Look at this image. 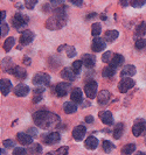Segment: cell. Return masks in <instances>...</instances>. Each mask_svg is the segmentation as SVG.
I'll return each mask as SVG.
<instances>
[{
	"instance_id": "6da1fadb",
	"label": "cell",
	"mask_w": 146,
	"mask_h": 155,
	"mask_svg": "<svg viewBox=\"0 0 146 155\" xmlns=\"http://www.w3.org/2000/svg\"><path fill=\"white\" fill-rule=\"evenodd\" d=\"M33 120L36 126H39L40 128H53L56 127L57 125L60 124V120L61 118L55 114L53 112H49V111H45V110H41V111H36L34 114H33Z\"/></svg>"
},
{
	"instance_id": "7a4b0ae2",
	"label": "cell",
	"mask_w": 146,
	"mask_h": 155,
	"mask_svg": "<svg viewBox=\"0 0 146 155\" xmlns=\"http://www.w3.org/2000/svg\"><path fill=\"white\" fill-rule=\"evenodd\" d=\"M12 26L18 29V31H21L22 28H25L27 25H28V16L23 15L21 13H16L15 15L12 18Z\"/></svg>"
},
{
	"instance_id": "3957f363",
	"label": "cell",
	"mask_w": 146,
	"mask_h": 155,
	"mask_svg": "<svg viewBox=\"0 0 146 155\" xmlns=\"http://www.w3.org/2000/svg\"><path fill=\"white\" fill-rule=\"evenodd\" d=\"M97 89H98V84L96 81H89L84 86V92L87 97L89 99H93L97 96Z\"/></svg>"
},
{
	"instance_id": "277c9868",
	"label": "cell",
	"mask_w": 146,
	"mask_h": 155,
	"mask_svg": "<svg viewBox=\"0 0 146 155\" xmlns=\"http://www.w3.org/2000/svg\"><path fill=\"white\" fill-rule=\"evenodd\" d=\"M49 83H50V76L48 74H45V72H39L33 77V84L38 86H48Z\"/></svg>"
},
{
	"instance_id": "5b68a950",
	"label": "cell",
	"mask_w": 146,
	"mask_h": 155,
	"mask_svg": "<svg viewBox=\"0 0 146 155\" xmlns=\"http://www.w3.org/2000/svg\"><path fill=\"white\" fill-rule=\"evenodd\" d=\"M134 84H136V82H134L132 78L125 77L119 82V84H118V90L122 93H125V92H127L130 89H132V87L134 86Z\"/></svg>"
},
{
	"instance_id": "8992f818",
	"label": "cell",
	"mask_w": 146,
	"mask_h": 155,
	"mask_svg": "<svg viewBox=\"0 0 146 155\" xmlns=\"http://www.w3.org/2000/svg\"><path fill=\"white\" fill-rule=\"evenodd\" d=\"M146 131V121L145 120H138L132 126V133L134 137H139Z\"/></svg>"
},
{
	"instance_id": "52a82bcc",
	"label": "cell",
	"mask_w": 146,
	"mask_h": 155,
	"mask_svg": "<svg viewBox=\"0 0 146 155\" xmlns=\"http://www.w3.org/2000/svg\"><path fill=\"white\" fill-rule=\"evenodd\" d=\"M85 133H87V130H85L84 126L83 125H78L73 130V138L76 141H82L84 139Z\"/></svg>"
},
{
	"instance_id": "ba28073f",
	"label": "cell",
	"mask_w": 146,
	"mask_h": 155,
	"mask_svg": "<svg viewBox=\"0 0 146 155\" xmlns=\"http://www.w3.org/2000/svg\"><path fill=\"white\" fill-rule=\"evenodd\" d=\"M70 87V84L68 83H59L55 86V93L57 97H66L68 94V90Z\"/></svg>"
},
{
	"instance_id": "9c48e42d",
	"label": "cell",
	"mask_w": 146,
	"mask_h": 155,
	"mask_svg": "<svg viewBox=\"0 0 146 155\" xmlns=\"http://www.w3.org/2000/svg\"><path fill=\"white\" fill-rule=\"evenodd\" d=\"M60 139H61V135H60V133H59V132L48 133L46 137L43 138V140H45V143L49 145V146L57 143V142L60 141Z\"/></svg>"
},
{
	"instance_id": "30bf717a",
	"label": "cell",
	"mask_w": 146,
	"mask_h": 155,
	"mask_svg": "<svg viewBox=\"0 0 146 155\" xmlns=\"http://www.w3.org/2000/svg\"><path fill=\"white\" fill-rule=\"evenodd\" d=\"M34 33L31 31H23L21 33V36H20V46H27L29 45L32 41L34 40Z\"/></svg>"
},
{
	"instance_id": "8fae6325",
	"label": "cell",
	"mask_w": 146,
	"mask_h": 155,
	"mask_svg": "<svg viewBox=\"0 0 146 155\" xmlns=\"http://www.w3.org/2000/svg\"><path fill=\"white\" fill-rule=\"evenodd\" d=\"M91 48L95 53L102 51V50L105 48V40L102 39V38H95V39L92 40Z\"/></svg>"
},
{
	"instance_id": "7c38bea8",
	"label": "cell",
	"mask_w": 146,
	"mask_h": 155,
	"mask_svg": "<svg viewBox=\"0 0 146 155\" xmlns=\"http://www.w3.org/2000/svg\"><path fill=\"white\" fill-rule=\"evenodd\" d=\"M100 119L103 124L105 125H112L114 124V117L110 111H100Z\"/></svg>"
},
{
	"instance_id": "4fadbf2b",
	"label": "cell",
	"mask_w": 146,
	"mask_h": 155,
	"mask_svg": "<svg viewBox=\"0 0 146 155\" xmlns=\"http://www.w3.org/2000/svg\"><path fill=\"white\" fill-rule=\"evenodd\" d=\"M60 75H61V77L63 78V79H66V81H68V82H73V81L76 79V72L73 69H70V68H64V69L61 71Z\"/></svg>"
},
{
	"instance_id": "5bb4252c",
	"label": "cell",
	"mask_w": 146,
	"mask_h": 155,
	"mask_svg": "<svg viewBox=\"0 0 146 155\" xmlns=\"http://www.w3.org/2000/svg\"><path fill=\"white\" fill-rule=\"evenodd\" d=\"M11 89H12V83L9 79L6 78H2L0 81V91L2 93V96H7L8 93L11 92Z\"/></svg>"
},
{
	"instance_id": "9a60e30c",
	"label": "cell",
	"mask_w": 146,
	"mask_h": 155,
	"mask_svg": "<svg viewBox=\"0 0 146 155\" xmlns=\"http://www.w3.org/2000/svg\"><path fill=\"white\" fill-rule=\"evenodd\" d=\"M16 139H18V141H19L21 145H23V146L32 145V142H33L32 137L29 134H27V133H18V134H16Z\"/></svg>"
},
{
	"instance_id": "2e32d148",
	"label": "cell",
	"mask_w": 146,
	"mask_h": 155,
	"mask_svg": "<svg viewBox=\"0 0 146 155\" xmlns=\"http://www.w3.org/2000/svg\"><path fill=\"white\" fill-rule=\"evenodd\" d=\"M70 99H71V101L77 103V104L82 103V99H83V93H82V90H81V89H78V87L73 89V91H71V93H70Z\"/></svg>"
},
{
	"instance_id": "e0dca14e",
	"label": "cell",
	"mask_w": 146,
	"mask_h": 155,
	"mask_svg": "<svg viewBox=\"0 0 146 155\" xmlns=\"http://www.w3.org/2000/svg\"><path fill=\"white\" fill-rule=\"evenodd\" d=\"M14 93L18 97H26L29 93V87L26 84H18L14 87Z\"/></svg>"
},
{
	"instance_id": "ac0fdd59",
	"label": "cell",
	"mask_w": 146,
	"mask_h": 155,
	"mask_svg": "<svg viewBox=\"0 0 146 155\" xmlns=\"http://www.w3.org/2000/svg\"><path fill=\"white\" fill-rule=\"evenodd\" d=\"M82 61H83L84 67H85V68H88V69H91V68H93V65L96 64V58H95V56H92V55H90V54H84V55H83Z\"/></svg>"
},
{
	"instance_id": "d6986e66",
	"label": "cell",
	"mask_w": 146,
	"mask_h": 155,
	"mask_svg": "<svg viewBox=\"0 0 146 155\" xmlns=\"http://www.w3.org/2000/svg\"><path fill=\"white\" fill-rule=\"evenodd\" d=\"M110 98H111V93L109 92L108 90H103L100 91L98 94H97V99H98V103L100 105H105L110 101Z\"/></svg>"
},
{
	"instance_id": "ffe728a7",
	"label": "cell",
	"mask_w": 146,
	"mask_h": 155,
	"mask_svg": "<svg viewBox=\"0 0 146 155\" xmlns=\"http://www.w3.org/2000/svg\"><path fill=\"white\" fill-rule=\"evenodd\" d=\"M11 74H13L16 78H19V79H25V78L27 77V72H26V70L21 68V67H19V65H14L13 67V69L9 71Z\"/></svg>"
},
{
	"instance_id": "44dd1931",
	"label": "cell",
	"mask_w": 146,
	"mask_h": 155,
	"mask_svg": "<svg viewBox=\"0 0 146 155\" xmlns=\"http://www.w3.org/2000/svg\"><path fill=\"white\" fill-rule=\"evenodd\" d=\"M123 63H124V56H122L121 54H115L114 55V58L111 60V62L109 63V67L116 69L119 65H122Z\"/></svg>"
},
{
	"instance_id": "7402d4cb",
	"label": "cell",
	"mask_w": 146,
	"mask_h": 155,
	"mask_svg": "<svg viewBox=\"0 0 146 155\" xmlns=\"http://www.w3.org/2000/svg\"><path fill=\"white\" fill-rule=\"evenodd\" d=\"M84 145L88 149L93 150V149H96L97 146H98V139H97V138H95V137H92V135H90V137H88V138H87Z\"/></svg>"
},
{
	"instance_id": "603a6c76",
	"label": "cell",
	"mask_w": 146,
	"mask_h": 155,
	"mask_svg": "<svg viewBox=\"0 0 146 155\" xmlns=\"http://www.w3.org/2000/svg\"><path fill=\"white\" fill-rule=\"evenodd\" d=\"M136 72H137L136 67H134V65H131L130 64V65H125L121 74H122V77L125 78V77H131V76L136 75Z\"/></svg>"
},
{
	"instance_id": "cb8c5ba5",
	"label": "cell",
	"mask_w": 146,
	"mask_h": 155,
	"mask_svg": "<svg viewBox=\"0 0 146 155\" xmlns=\"http://www.w3.org/2000/svg\"><path fill=\"white\" fill-rule=\"evenodd\" d=\"M63 110L67 114H73L77 111V105L74 101H66L63 105Z\"/></svg>"
},
{
	"instance_id": "d4e9b609",
	"label": "cell",
	"mask_w": 146,
	"mask_h": 155,
	"mask_svg": "<svg viewBox=\"0 0 146 155\" xmlns=\"http://www.w3.org/2000/svg\"><path fill=\"white\" fill-rule=\"evenodd\" d=\"M123 132H124V124L119 123V124H117L115 126V130H114L112 135H114V138H115L116 140L121 139V138H122V135H123Z\"/></svg>"
},
{
	"instance_id": "484cf974",
	"label": "cell",
	"mask_w": 146,
	"mask_h": 155,
	"mask_svg": "<svg viewBox=\"0 0 146 155\" xmlns=\"http://www.w3.org/2000/svg\"><path fill=\"white\" fill-rule=\"evenodd\" d=\"M118 35H119V33L117 31H107L105 35H104V40L107 42H114L115 40H117Z\"/></svg>"
},
{
	"instance_id": "4316f807",
	"label": "cell",
	"mask_w": 146,
	"mask_h": 155,
	"mask_svg": "<svg viewBox=\"0 0 146 155\" xmlns=\"http://www.w3.org/2000/svg\"><path fill=\"white\" fill-rule=\"evenodd\" d=\"M14 42H15V39L13 38V36H11V38H7V39L5 40V42H4V50L8 53L13 47H14Z\"/></svg>"
},
{
	"instance_id": "83f0119b",
	"label": "cell",
	"mask_w": 146,
	"mask_h": 155,
	"mask_svg": "<svg viewBox=\"0 0 146 155\" xmlns=\"http://www.w3.org/2000/svg\"><path fill=\"white\" fill-rule=\"evenodd\" d=\"M136 150V143H127L122 149V155H130Z\"/></svg>"
},
{
	"instance_id": "f1b7e54d",
	"label": "cell",
	"mask_w": 146,
	"mask_h": 155,
	"mask_svg": "<svg viewBox=\"0 0 146 155\" xmlns=\"http://www.w3.org/2000/svg\"><path fill=\"white\" fill-rule=\"evenodd\" d=\"M116 72V69H114V68H111V67H105L104 69H103V71H102V76L105 78H111L114 77V75H115Z\"/></svg>"
},
{
	"instance_id": "f546056e",
	"label": "cell",
	"mask_w": 146,
	"mask_h": 155,
	"mask_svg": "<svg viewBox=\"0 0 146 155\" xmlns=\"http://www.w3.org/2000/svg\"><path fill=\"white\" fill-rule=\"evenodd\" d=\"M28 152H29V154H41L42 153V147L39 145V143H32L31 147L28 148Z\"/></svg>"
},
{
	"instance_id": "4dcf8cb0",
	"label": "cell",
	"mask_w": 146,
	"mask_h": 155,
	"mask_svg": "<svg viewBox=\"0 0 146 155\" xmlns=\"http://www.w3.org/2000/svg\"><path fill=\"white\" fill-rule=\"evenodd\" d=\"M102 146H103V150H104L105 153H108V154H109V153H111V152H112V149H115V148H116L115 145H114L112 142L108 141V140H104Z\"/></svg>"
},
{
	"instance_id": "1f68e13d",
	"label": "cell",
	"mask_w": 146,
	"mask_h": 155,
	"mask_svg": "<svg viewBox=\"0 0 146 155\" xmlns=\"http://www.w3.org/2000/svg\"><path fill=\"white\" fill-rule=\"evenodd\" d=\"M100 31H102V26H100V23H98V22L93 23V25H92V27H91V34L92 35L97 38V36L100 34Z\"/></svg>"
},
{
	"instance_id": "d6a6232c",
	"label": "cell",
	"mask_w": 146,
	"mask_h": 155,
	"mask_svg": "<svg viewBox=\"0 0 146 155\" xmlns=\"http://www.w3.org/2000/svg\"><path fill=\"white\" fill-rule=\"evenodd\" d=\"M136 34L138 36H143L146 34V22H141L138 27L136 28Z\"/></svg>"
},
{
	"instance_id": "836d02e7",
	"label": "cell",
	"mask_w": 146,
	"mask_h": 155,
	"mask_svg": "<svg viewBox=\"0 0 146 155\" xmlns=\"http://www.w3.org/2000/svg\"><path fill=\"white\" fill-rule=\"evenodd\" d=\"M112 58H114L112 51H107V53H104L103 56H102V61H103L104 63H110Z\"/></svg>"
},
{
	"instance_id": "e575fe53",
	"label": "cell",
	"mask_w": 146,
	"mask_h": 155,
	"mask_svg": "<svg viewBox=\"0 0 146 155\" xmlns=\"http://www.w3.org/2000/svg\"><path fill=\"white\" fill-rule=\"evenodd\" d=\"M64 50H66V53H67V55H68L69 58L74 57V56L76 55V50H75V48H74L73 46H66Z\"/></svg>"
},
{
	"instance_id": "d590c367",
	"label": "cell",
	"mask_w": 146,
	"mask_h": 155,
	"mask_svg": "<svg viewBox=\"0 0 146 155\" xmlns=\"http://www.w3.org/2000/svg\"><path fill=\"white\" fill-rule=\"evenodd\" d=\"M82 64H83V61H82V60H77V61H75V62L73 63V68H71V69L74 70L76 74H78L81 68H82Z\"/></svg>"
},
{
	"instance_id": "8d00e7d4",
	"label": "cell",
	"mask_w": 146,
	"mask_h": 155,
	"mask_svg": "<svg viewBox=\"0 0 146 155\" xmlns=\"http://www.w3.org/2000/svg\"><path fill=\"white\" fill-rule=\"evenodd\" d=\"M134 46L137 49H144L146 47V39H143V38H140L136 41V43H134Z\"/></svg>"
},
{
	"instance_id": "74e56055",
	"label": "cell",
	"mask_w": 146,
	"mask_h": 155,
	"mask_svg": "<svg viewBox=\"0 0 146 155\" xmlns=\"http://www.w3.org/2000/svg\"><path fill=\"white\" fill-rule=\"evenodd\" d=\"M68 150H69V148L67 147V146H62V147H60L55 152L54 155H67L68 154Z\"/></svg>"
},
{
	"instance_id": "f35d334b",
	"label": "cell",
	"mask_w": 146,
	"mask_h": 155,
	"mask_svg": "<svg viewBox=\"0 0 146 155\" xmlns=\"http://www.w3.org/2000/svg\"><path fill=\"white\" fill-rule=\"evenodd\" d=\"M146 4V1L144 0H140V1H138V0H133V1H131L130 2V5L132 6V7H136V8H138V7H143L144 5Z\"/></svg>"
},
{
	"instance_id": "ab89813d",
	"label": "cell",
	"mask_w": 146,
	"mask_h": 155,
	"mask_svg": "<svg viewBox=\"0 0 146 155\" xmlns=\"http://www.w3.org/2000/svg\"><path fill=\"white\" fill-rule=\"evenodd\" d=\"M27 154V150L25 148L21 147H16L14 150H13V154L12 155H26Z\"/></svg>"
},
{
	"instance_id": "60d3db41",
	"label": "cell",
	"mask_w": 146,
	"mask_h": 155,
	"mask_svg": "<svg viewBox=\"0 0 146 155\" xmlns=\"http://www.w3.org/2000/svg\"><path fill=\"white\" fill-rule=\"evenodd\" d=\"M0 28H1V38H2V36H5V35L8 33V29H9V28H8L7 23H5V22H1Z\"/></svg>"
},
{
	"instance_id": "b9f144b4",
	"label": "cell",
	"mask_w": 146,
	"mask_h": 155,
	"mask_svg": "<svg viewBox=\"0 0 146 155\" xmlns=\"http://www.w3.org/2000/svg\"><path fill=\"white\" fill-rule=\"evenodd\" d=\"M38 4V1L36 0H32V1H29V0H27L26 2H25V6L28 8V9H33L34 8V6Z\"/></svg>"
},
{
	"instance_id": "7bdbcfd3",
	"label": "cell",
	"mask_w": 146,
	"mask_h": 155,
	"mask_svg": "<svg viewBox=\"0 0 146 155\" xmlns=\"http://www.w3.org/2000/svg\"><path fill=\"white\" fill-rule=\"evenodd\" d=\"M14 146H15V143H14V141H13V140L7 139V140H5V141H4V147L12 148V147H14Z\"/></svg>"
},
{
	"instance_id": "ee69618b",
	"label": "cell",
	"mask_w": 146,
	"mask_h": 155,
	"mask_svg": "<svg viewBox=\"0 0 146 155\" xmlns=\"http://www.w3.org/2000/svg\"><path fill=\"white\" fill-rule=\"evenodd\" d=\"M34 96H41L42 93L45 92V87L43 86H38L36 89H34Z\"/></svg>"
},
{
	"instance_id": "f6af8a7d",
	"label": "cell",
	"mask_w": 146,
	"mask_h": 155,
	"mask_svg": "<svg viewBox=\"0 0 146 155\" xmlns=\"http://www.w3.org/2000/svg\"><path fill=\"white\" fill-rule=\"evenodd\" d=\"M27 134H29L31 137H35V135H38V132H36V130H35V128H33V127H32V128L28 130V133H27Z\"/></svg>"
},
{
	"instance_id": "bcb514c9",
	"label": "cell",
	"mask_w": 146,
	"mask_h": 155,
	"mask_svg": "<svg viewBox=\"0 0 146 155\" xmlns=\"http://www.w3.org/2000/svg\"><path fill=\"white\" fill-rule=\"evenodd\" d=\"M85 123H87V124H92V123H93V117H91V116L85 117Z\"/></svg>"
},
{
	"instance_id": "7dc6e473",
	"label": "cell",
	"mask_w": 146,
	"mask_h": 155,
	"mask_svg": "<svg viewBox=\"0 0 146 155\" xmlns=\"http://www.w3.org/2000/svg\"><path fill=\"white\" fill-rule=\"evenodd\" d=\"M23 63H25V64H28V65H31V63H32L31 58H28V57H25V58H23Z\"/></svg>"
},
{
	"instance_id": "c3c4849f",
	"label": "cell",
	"mask_w": 146,
	"mask_h": 155,
	"mask_svg": "<svg viewBox=\"0 0 146 155\" xmlns=\"http://www.w3.org/2000/svg\"><path fill=\"white\" fill-rule=\"evenodd\" d=\"M97 15L96 13H91V14H89V15H87V20H91L92 18H95V16Z\"/></svg>"
},
{
	"instance_id": "681fc988",
	"label": "cell",
	"mask_w": 146,
	"mask_h": 155,
	"mask_svg": "<svg viewBox=\"0 0 146 155\" xmlns=\"http://www.w3.org/2000/svg\"><path fill=\"white\" fill-rule=\"evenodd\" d=\"M71 2H73L75 6H82V4H83L82 1H71Z\"/></svg>"
},
{
	"instance_id": "f907efd6",
	"label": "cell",
	"mask_w": 146,
	"mask_h": 155,
	"mask_svg": "<svg viewBox=\"0 0 146 155\" xmlns=\"http://www.w3.org/2000/svg\"><path fill=\"white\" fill-rule=\"evenodd\" d=\"M5 16H6V12H5V11H1V22H2V20L5 19Z\"/></svg>"
},
{
	"instance_id": "816d5d0a",
	"label": "cell",
	"mask_w": 146,
	"mask_h": 155,
	"mask_svg": "<svg viewBox=\"0 0 146 155\" xmlns=\"http://www.w3.org/2000/svg\"><path fill=\"white\" fill-rule=\"evenodd\" d=\"M136 155H146V152H138L136 153Z\"/></svg>"
},
{
	"instance_id": "f5cc1de1",
	"label": "cell",
	"mask_w": 146,
	"mask_h": 155,
	"mask_svg": "<svg viewBox=\"0 0 146 155\" xmlns=\"http://www.w3.org/2000/svg\"><path fill=\"white\" fill-rule=\"evenodd\" d=\"M121 5H122V6H126V5H127V2H126V1H122V2H121Z\"/></svg>"
},
{
	"instance_id": "db71d44e",
	"label": "cell",
	"mask_w": 146,
	"mask_h": 155,
	"mask_svg": "<svg viewBox=\"0 0 146 155\" xmlns=\"http://www.w3.org/2000/svg\"><path fill=\"white\" fill-rule=\"evenodd\" d=\"M47 155H54V153H48Z\"/></svg>"
},
{
	"instance_id": "11a10c76",
	"label": "cell",
	"mask_w": 146,
	"mask_h": 155,
	"mask_svg": "<svg viewBox=\"0 0 146 155\" xmlns=\"http://www.w3.org/2000/svg\"><path fill=\"white\" fill-rule=\"evenodd\" d=\"M145 145H146V138H145Z\"/></svg>"
}]
</instances>
